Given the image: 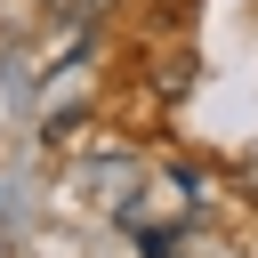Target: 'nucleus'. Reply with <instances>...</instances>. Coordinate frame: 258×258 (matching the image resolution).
Instances as JSON below:
<instances>
[]
</instances>
